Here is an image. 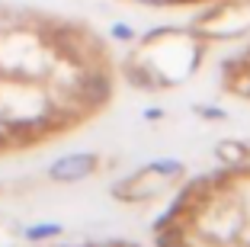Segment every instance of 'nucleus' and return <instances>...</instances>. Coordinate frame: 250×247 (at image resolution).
<instances>
[{"mask_svg": "<svg viewBox=\"0 0 250 247\" xmlns=\"http://www.w3.org/2000/svg\"><path fill=\"white\" fill-rule=\"evenodd\" d=\"M173 174H177V170H170V167H151L147 174H141V177L125 183V186L119 189V196L122 199H141V196H147V193H157V189H164L170 183Z\"/></svg>", "mask_w": 250, "mask_h": 247, "instance_id": "nucleus-1", "label": "nucleus"}, {"mask_svg": "<svg viewBox=\"0 0 250 247\" xmlns=\"http://www.w3.org/2000/svg\"><path fill=\"white\" fill-rule=\"evenodd\" d=\"M93 170V157H71V160H64V164H58L55 167V177H61V180H67V177H83V174H90Z\"/></svg>", "mask_w": 250, "mask_h": 247, "instance_id": "nucleus-2", "label": "nucleus"}, {"mask_svg": "<svg viewBox=\"0 0 250 247\" xmlns=\"http://www.w3.org/2000/svg\"><path fill=\"white\" fill-rule=\"evenodd\" d=\"M218 154H221V157H237V160H241L244 157V148L241 145H221Z\"/></svg>", "mask_w": 250, "mask_h": 247, "instance_id": "nucleus-3", "label": "nucleus"}]
</instances>
